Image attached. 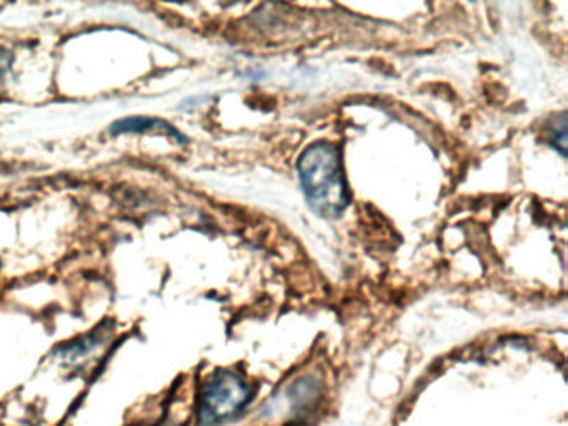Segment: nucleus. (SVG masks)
<instances>
[{"mask_svg":"<svg viewBox=\"0 0 568 426\" xmlns=\"http://www.w3.org/2000/svg\"><path fill=\"white\" fill-rule=\"evenodd\" d=\"M252 389L244 378L229 369L212 373L201 388L197 426H219L237 416L251 403Z\"/></svg>","mask_w":568,"mask_h":426,"instance_id":"f03ea898","label":"nucleus"},{"mask_svg":"<svg viewBox=\"0 0 568 426\" xmlns=\"http://www.w3.org/2000/svg\"><path fill=\"white\" fill-rule=\"evenodd\" d=\"M302 190L312 210L325 219H335L347 206V190L342 175L341 155L327 142L308 146L297 163Z\"/></svg>","mask_w":568,"mask_h":426,"instance_id":"f257e3e1","label":"nucleus"},{"mask_svg":"<svg viewBox=\"0 0 568 426\" xmlns=\"http://www.w3.org/2000/svg\"><path fill=\"white\" fill-rule=\"evenodd\" d=\"M151 426H165V425H151Z\"/></svg>","mask_w":568,"mask_h":426,"instance_id":"39448f33","label":"nucleus"},{"mask_svg":"<svg viewBox=\"0 0 568 426\" xmlns=\"http://www.w3.org/2000/svg\"><path fill=\"white\" fill-rule=\"evenodd\" d=\"M162 132L178 139L179 142H187L184 135L171 123L154 116H128V119L115 120L109 133L111 135H125V133Z\"/></svg>","mask_w":568,"mask_h":426,"instance_id":"7ed1b4c3","label":"nucleus"},{"mask_svg":"<svg viewBox=\"0 0 568 426\" xmlns=\"http://www.w3.org/2000/svg\"><path fill=\"white\" fill-rule=\"evenodd\" d=\"M12 53L0 47V80L4 79L6 73L11 69Z\"/></svg>","mask_w":568,"mask_h":426,"instance_id":"20e7f679","label":"nucleus"}]
</instances>
